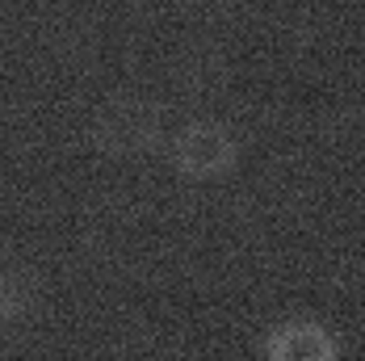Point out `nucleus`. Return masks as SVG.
I'll list each match as a JSON object with an SVG mask.
<instances>
[{"label":"nucleus","instance_id":"20e7f679","mask_svg":"<svg viewBox=\"0 0 365 361\" xmlns=\"http://www.w3.org/2000/svg\"><path fill=\"white\" fill-rule=\"evenodd\" d=\"M30 302H34V290H30V278L0 265V327H13L17 320L30 315Z\"/></svg>","mask_w":365,"mask_h":361},{"label":"nucleus","instance_id":"f257e3e1","mask_svg":"<svg viewBox=\"0 0 365 361\" xmlns=\"http://www.w3.org/2000/svg\"><path fill=\"white\" fill-rule=\"evenodd\" d=\"M168 160L185 180H222L240 164V139L219 118H193L168 139Z\"/></svg>","mask_w":365,"mask_h":361},{"label":"nucleus","instance_id":"7ed1b4c3","mask_svg":"<svg viewBox=\"0 0 365 361\" xmlns=\"http://www.w3.org/2000/svg\"><path fill=\"white\" fill-rule=\"evenodd\" d=\"M264 361H340V340L315 320H286L264 336Z\"/></svg>","mask_w":365,"mask_h":361},{"label":"nucleus","instance_id":"f03ea898","mask_svg":"<svg viewBox=\"0 0 365 361\" xmlns=\"http://www.w3.org/2000/svg\"><path fill=\"white\" fill-rule=\"evenodd\" d=\"M93 143L113 160L143 156L160 143V109L147 101H113L93 122Z\"/></svg>","mask_w":365,"mask_h":361},{"label":"nucleus","instance_id":"39448f33","mask_svg":"<svg viewBox=\"0 0 365 361\" xmlns=\"http://www.w3.org/2000/svg\"><path fill=\"white\" fill-rule=\"evenodd\" d=\"M193 4H231V0H193Z\"/></svg>","mask_w":365,"mask_h":361}]
</instances>
